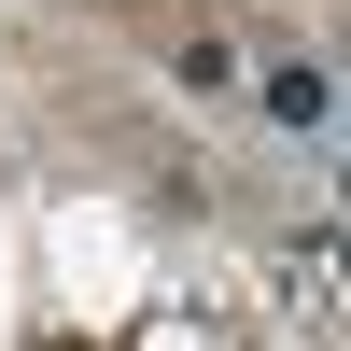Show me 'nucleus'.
I'll return each instance as SVG.
<instances>
[{
  "label": "nucleus",
  "mask_w": 351,
  "mask_h": 351,
  "mask_svg": "<svg viewBox=\"0 0 351 351\" xmlns=\"http://www.w3.org/2000/svg\"><path fill=\"white\" fill-rule=\"evenodd\" d=\"M281 281H295L309 309H324V295L351 309V239H324V225H309V239H281Z\"/></svg>",
  "instance_id": "1"
},
{
  "label": "nucleus",
  "mask_w": 351,
  "mask_h": 351,
  "mask_svg": "<svg viewBox=\"0 0 351 351\" xmlns=\"http://www.w3.org/2000/svg\"><path fill=\"white\" fill-rule=\"evenodd\" d=\"M324 99H337L324 71H267V112H281V127H324Z\"/></svg>",
  "instance_id": "2"
}]
</instances>
